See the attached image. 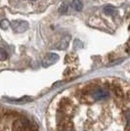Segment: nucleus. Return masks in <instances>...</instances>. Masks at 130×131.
Here are the masks:
<instances>
[{
  "mask_svg": "<svg viewBox=\"0 0 130 131\" xmlns=\"http://www.w3.org/2000/svg\"><path fill=\"white\" fill-rule=\"evenodd\" d=\"M82 47H83V44H82V42L80 41V40L76 39L75 41H74V44H73V48H74L75 50H77V48H78V49H81Z\"/></svg>",
  "mask_w": 130,
  "mask_h": 131,
  "instance_id": "nucleus-12",
  "label": "nucleus"
},
{
  "mask_svg": "<svg viewBox=\"0 0 130 131\" xmlns=\"http://www.w3.org/2000/svg\"><path fill=\"white\" fill-rule=\"evenodd\" d=\"M103 11L106 15H108V16H113L114 14H115L116 9L114 8V7H112V6H106V7L104 8Z\"/></svg>",
  "mask_w": 130,
  "mask_h": 131,
  "instance_id": "nucleus-8",
  "label": "nucleus"
},
{
  "mask_svg": "<svg viewBox=\"0 0 130 131\" xmlns=\"http://www.w3.org/2000/svg\"><path fill=\"white\" fill-rule=\"evenodd\" d=\"M28 23L27 21H21V20H16V21H12L11 27L13 30L17 33L25 32L28 28Z\"/></svg>",
  "mask_w": 130,
  "mask_h": 131,
  "instance_id": "nucleus-1",
  "label": "nucleus"
},
{
  "mask_svg": "<svg viewBox=\"0 0 130 131\" xmlns=\"http://www.w3.org/2000/svg\"><path fill=\"white\" fill-rule=\"evenodd\" d=\"M114 91L115 95H116L117 97H123V96H124V92H123V90H122L120 87H118V86H114Z\"/></svg>",
  "mask_w": 130,
  "mask_h": 131,
  "instance_id": "nucleus-9",
  "label": "nucleus"
},
{
  "mask_svg": "<svg viewBox=\"0 0 130 131\" xmlns=\"http://www.w3.org/2000/svg\"><path fill=\"white\" fill-rule=\"evenodd\" d=\"M6 101H8V102H10V103H14V104H20V105H24L26 104V103H28V102H30L32 99L29 98V97H22V98L20 99H5Z\"/></svg>",
  "mask_w": 130,
  "mask_h": 131,
  "instance_id": "nucleus-6",
  "label": "nucleus"
},
{
  "mask_svg": "<svg viewBox=\"0 0 130 131\" xmlns=\"http://www.w3.org/2000/svg\"><path fill=\"white\" fill-rule=\"evenodd\" d=\"M68 8H69V5L66 3V2H63L61 5H60L59 7V13H61V14H63V13H66V12L68 11Z\"/></svg>",
  "mask_w": 130,
  "mask_h": 131,
  "instance_id": "nucleus-10",
  "label": "nucleus"
},
{
  "mask_svg": "<svg viewBox=\"0 0 130 131\" xmlns=\"http://www.w3.org/2000/svg\"><path fill=\"white\" fill-rule=\"evenodd\" d=\"M14 130L15 131H30L29 129V124L27 120L22 119V120H17L14 123Z\"/></svg>",
  "mask_w": 130,
  "mask_h": 131,
  "instance_id": "nucleus-5",
  "label": "nucleus"
},
{
  "mask_svg": "<svg viewBox=\"0 0 130 131\" xmlns=\"http://www.w3.org/2000/svg\"><path fill=\"white\" fill-rule=\"evenodd\" d=\"M71 42V35H65L62 39H60L57 42V44H55L54 48L57 50H66L68 48L69 44Z\"/></svg>",
  "mask_w": 130,
  "mask_h": 131,
  "instance_id": "nucleus-4",
  "label": "nucleus"
},
{
  "mask_svg": "<svg viewBox=\"0 0 130 131\" xmlns=\"http://www.w3.org/2000/svg\"><path fill=\"white\" fill-rule=\"evenodd\" d=\"M0 26H1V28H2V29H7V28L9 27V26H10V23H9L8 20L3 19V20L1 21V23H0Z\"/></svg>",
  "mask_w": 130,
  "mask_h": 131,
  "instance_id": "nucleus-11",
  "label": "nucleus"
},
{
  "mask_svg": "<svg viewBox=\"0 0 130 131\" xmlns=\"http://www.w3.org/2000/svg\"><path fill=\"white\" fill-rule=\"evenodd\" d=\"M58 61H59V55L55 54V53H48L47 55H45V57L42 60V66L44 68H47V67L54 65Z\"/></svg>",
  "mask_w": 130,
  "mask_h": 131,
  "instance_id": "nucleus-3",
  "label": "nucleus"
},
{
  "mask_svg": "<svg viewBox=\"0 0 130 131\" xmlns=\"http://www.w3.org/2000/svg\"><path fill=\"white\" fill-rule=\"evenodd\" d=\"M92 98L94 101H105L110 98V92L103 88H98L92 93Z\"/></svg>",
  "mask_w": 130,
  "mask_h": 131,
  "instance_id": "nucleus-2",
  "label": "nucleus"
},
{
  "mask_svg": "<svg viewBox=\"0 0 130 131\" xmlns=\"http://www.w3.org/2000/svg\"><path fill=\"white\" fill-rule=\"evenodd\" d=\"M7 57H8V55L6 53V51L3 49V48H1V49H0V58H1V60L2 61L6 60Z\"/></svg>",
  "mask_w": 130,
  "mask_h": 131,
  "instance_id": "nucleus-13",
  "label": "nucleus"
},
{
  "mask_svg": "<svg viewBox=\"0 0 130 131\" xmlns=\"http://www.w3.org/2000/svg\"><path fill=\"white\" fill-rule=\"evenodd\" d=\"M66 131H74L73 129H68V130H66Z\"/></svg>",
  "mask_w": 130,
  "mask_h": 131,
  "instance_id": "nucleus-15",
  "label": "nucleus"
},
{
  "mask_svg": "<svg viewBox=\"0 0 130 131\" xmlns=\"http://www.w3.org/2000/svg\"><path fill=\"white\" fill-rule=\"evenodd\" d=\"M126 130L130 131V116L127 118V122H126Z\"/></svg>",
  "mask_w": 130,
  "mask_h": 131,
  "instance_id": "nucleus-14",
  "label": "nucleus"
},
{
  "mask_svg": "<svg viewBox=\"0 0 130 131\" xmlns=\"http://www.w3.org/2000/svg\"><path fill=\"white\" fill-rule=\"evenodd\" d=\"M71 6H72V8L75 10V11H81L82 9H83V4H82V2L80 0H73L72 1V3H71Z\"/></svg>",
  "mask_w": 130,
  "mask_h": 131,
  "instance_id": "nucleus-7",
  "label": "nucleus"
}]
</instances>
